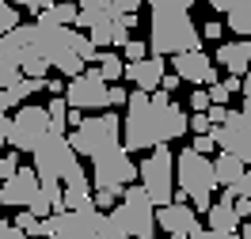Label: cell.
<instances>
[{
  "label": "cell",
  "instance_id": "7bdbcfd3",
  "mask_svg": "<svg viewBox=\"0 0 251 239\" xmlns=\"http://www.w3.org/2000/svg\"><path fill=\"white\" fill-rule=\"evenodd\" d=\"M179 84H183V80L175 76V72H172V76L164 72V80H160V91H168V95H172V91H175V87H179Z\"/></svg>",
  "mask_w": 251,
  "mask_h": 239
},
{
  "label": "cell",
  "instance_id": "d590c367",
  "mask_svg": "<svg viewBox=\"0 0 251 239\" xmlns=\"http://www.w3.org/2000/svg\"><path fill=\"white\" fill-rule=\"evenodd\" d=\"M80 12H110V0H76Z\"/></svg>",
  "mask_w": 251,
  "mask_h": 239
},
{
  "label": "cell",
  "instance_id": "9a60e30c",
  "mask_svg": "<svg viewBox=\"0 0 251 239\" xmlns=\"http://www.w3.org/2000/svg\"><path fill=\"white\" fill-rule=\"evenodd\" d=\"M38 194V175L34 167H19L8 182H0V205H16V209H27Z\"/></svg>",
  "mask_w": 251,
  "mask_h": 239
},
{
  "label": "cell",
  "instance_id": "60d3db41",
  "mask_svg": "<svg viewBox=\"0 0 251 239\" xmlns=\"http://www.w3.org/2000/svg\"><path fill=\"white\" fill-rule=\"evenodd\" d=\"M232 209H236V217H240V220H248V213H251V201H248V197H232Z\"/></svg>",
  "mask_w": 251,
  "mask_h": 239
},
{
  "label": "cell",
  "instance_id": "f6af8a7d",
  "mask_svg": "<svg viewBox=\"0 0 251 239\" xmlns=\"http://www.w3.org/2000/svg\"><path fill=\"white\" fill-rule=\"evenodd\" d=\"M53 4H57V0H27L31 12H46V8H53Z\"/></svg>",
  "mask_w": 251,
  "mask_h": 239
},
{
  "label": "cell",
  "instance_id": "2e32d148",
  "mask_svg": "<svg viewBox=\"0 0 251 239\" xmlns=\"http://www.w3.org/2000/svg\"><path fill=\"white\" fill-rule=\"evenodd\" d=\"M122 80L137 84V91H156L160 80H164V57H145V61H133L122 68Z\"/></svg>",
  "mask_w": 251,
  "mask_h": 239
},
{
  "label": "cell",
  "instance_id": "f1b7e54d",
  "mask_svg": "<svg viewBox=\"0 0 251 239\" xmlns=\"http://www.w3.org/2000/svg\"><path fill=\"white\" fill-rule=\"evenodd\" d=\"M19 171V159L16 152H0V182H8V178Z\"/></svg>",
  "mask_w": 251,
  "mask_h": 239
},
{
  "label": "cell",
  "instance_id": "d4e9b609",
  "mask_svg": "<svg viewBox=\"0 0 251 239\" xmlns=\"http://www.w3.org/2000/svg\"><path fill=\"white\" fill-rule=\"evenodd\" d=\"M141 4L152 8V16H160V12H190L198 0H141Z\"/></svg>",
  "mask_w": 251,
  "mask_h": 239
},
{
  "label": "cell",
  "instance_id": "74e56055",
  "mask_svg": "<svg viewBox=\"0 0 251 239\" xmlns=\"http://www.w3.org/2000/svg\"><path fill=\"white\" fill-rule=\"evenodd\" d=\"M198 31H202V42H205V38L221 42V31H225V23H205V27H198Z\"/></svg>",
  "mask_w": 251,
  "mask_h": 239
},
{
  "label": "cell",
  "instance_id": "d6a6232c",
  "mask_svg": "<svg viewBox=\"0 0 251 239\" xmlns=\"http://www.w3.org/2000/svg\"><path fill=\"white\" fill-rule=\"evenodd\" d=\"M190 148H194V152H198V156H209V152H213V148H217V141H213V137H209V133H202V137H194V144H190Z\"/></svg>",
  "mask_w": 251,
  "mask_h": 239
},
{
  "label": "cell",
  "instance_id": "f35d334b",
  "mask_svg": "<svg viewBox=\"0 0 251 239\" xmlns=\"http://www.w3.org/2000/svg\"><path fill=\"white\" fill-rule=\"evenodd\" d=\"M0 239H27L23 232H19L16 224H8V220H0Z\"/></svg>",
  "mask_w": 251,
  "mask_h": 239
},
{
  "label": "cell",
  "instance_id": "277c9868",
  "mask_svg": "<svg viewBox=\"0 0 251 239\" xmlns=\"http://www.w3.org/2000/svg\"><path fill=\"white\" fill-rule=\"evenodd\" d=\"M149 53L152 57H164V53H194V49H202V31L194 27V19L190 12H160L152 16L149 23Z\"/></svg>",
  "mask_w": 251,
  "mask_h": 239
},
{
  "label": "cell",
  "instance_id": "7402d4cb",
  "mask_svg": "<svg viewBox=\"0 0 251 239\" xmlns=\"http://www.w3.org/2000/svg\"><path fill=\"white\" fill-rule=\"evenodd\" d=\"M42 87H46V80H27V76H19L16 84H12V87H4V91H8V99H12V107H23V103H27L31 95H38Z\"/></svg>",
  "mask_w": 251,
  "mask_h": 239
},
{
  "label": "cell",
  "instance_id": "30bf717a",
  "mask_svg": "<svg viewBox=\"0 0 251 239\" xmlns=\"http://www.w3.org/2000/svg\"><path fill=\"white\" fill-rule=\"evenodd\" d=\"M209 137L221 144V152L251 163V99H244V110H228V118Z\"/></svg>",
  "mask_w": 251,
  "mask_h": 239
},
{
  "label": "cell",
  "instance_id": "d6986e66",
  "mask_svg": "<svg viewBox=\"0 0 251 239\" xmlns=\"http://www.w3.org/2000/svg\"><path fill=\"white\" fill-rule=\"evenodd\" d=\"M244 175H248V163H244V159L228 156V152H221V156L213 159V178H217V186H236Z\"/></svg>",
  "mask_w": 251,
  "mask_h": 239
},
{
  "label": "cell",
  "instance_id": "ba28073f",
  "mask_svg": "<svg viewBox=\"0 0 251 239\" xmlns=\"http://www.w3.org/2000/svg\"><path fill=\"white\" fill-rule=\"evenodd\" d=\"M133 178H137V163L129 159V152H126L122 144L110 148V152H99V156L92 159V175H88V182H92L95 190L122 194L126 186H133Z\"/></svg>",
  "mask_w": 251,
  "mask_h": 239
},
{
  "label": "cell",
  "instance_id": "bcb514c9",
  "mask_svg": "<svg viewBox=\"0 0 251 239\" xmlns=\"http://www.w3.org/2000/svg\"><path fill=\"white\" fill-rule=\"evenodd\" d=\"M221 84H225V87H228V95H232V91H240V84H244V80H240V76H228V80H221Z\"/></svg>",
  "mask_w": 251,
  "mask_h": 239
},
{
  "label": "cell",
  "instance_id": "8992f818",
  "mask_svg": "<svg viewBox=\"0 0 251 239\" xmlns=\"http://www.w3.org/2000/svg\"><path fill=\"white\" fill-rule=\"evenodd\" d=\"M65 141L73 144L76 156L95 159L99 152H110V148L122 144V122H118V114H92V118H84Z\"/></svg>",
  "mask_w": 251,
  "mask_h": 239
},
{
  "label": "cell",
  "instance_id": "8fae6325",
  "mask_svg": "<svg viewBox=\"0 0 251 239\" xmlns=\"http://www.w3.org/2000/svg\"><path fill=\"white\" fill-rule=\"evenodd\" d=\"M110 84L99 76V68H84L76 80H69L65 84V103H69V110H107L110 103Z\"/></svg>",
  "mask_w": 251,
  "mask_h": 239
},
{
  "label": "cell",
  "instance_id": "1f68e13d",
  "mask_svg": "<svg viewBox=\"0 0 251 239\" xmlns=\"http://www.w3.org/2000/svg\"><path fill=\"white\" fill-rule=\"evenodd\" d=\"M92 239H129V236H126V232H118V228L110 224V217H107V220L99 224V232H95Z\"/></svg>",
  "mask_w": 251,
  "mask_h": 239
},
{
  "label": "cell",
  "instance_id": "836d02e7",
  "mask_svg": "<svg viewBox=\"0 0 251 239\" xmlns=\"http://www.w3.org/2000/svg\"><path fill=\"white\" fill-rule=\"evenodd\" d=\"M187 129H194L198 137H202V133H213V126H209V118H205V114H190V126Z\"/></svg>",
  "mask_w": 251,
  "mask_h": 239
},
{
  "label": "cell",
  "instance_id": "ee69618b",
  "mask_svg": "<svg viewBox=\"0 0 251 239\" xmlns=\"http://www.w3.org/2000/svg\"><path fill=\"white\" fill-rule=\"evenodd\" d=\"M46 91H50L53 99H61V95H65V80H46Z\"/></svg>",
  "mask_w": 251,
  "mask_h": 239
},
{
  "label": "cell",
  "instance_id": "ac0fdd59",
  "mask_svg": "<svg viewBox=\"0 0 251 239\" xmlns=\"http://www.w3.org/2000/svg\"><path fill=\"white\" fill-rule=\"evenodd\" d=\"M209 8H213V12H225V16H228V27L251 42V0H209Z\"/></svg>",
  "mask_w": 251,
  "mask_h": 239
},
{
  "label": "cell",
  "instance_id": "7c38bea8",
  "mask_svg": "<svg viewBox=\"0 0 251 239\" xmlns=\"http://www.w3.org/2000/svg\"><path fill=\"white\" fill-rule=\"evenodd\" d=\"M107 220V213L99 209H80V213H53L42 220V236L46 239H92L99 224Z\"/></svg>",
  "mask_w": 251,
  "mask_h": 239
},
{
  "label": "cell",
  "instance_id": "5b68a950",
  "mask_svg": "<svg viewBox=\"0 0 251 239\" xmlns=\"http://www.w3.org/2000/svg\"><path fill=\"white\" fill-rule=\"evenodd\" d=\"M107 217L129 239H152V232H156V205L149 201V194L141 186H126L118 194V205L110 209Z\"/></svg>",
  "mask_w": 251,
  "mask_h": 239
},
{
  "label": "cell",
  "instance_id": "f5cc1de1",
  "mask_svg": "<svg viewBox=\"0 0 251 239\" xmlns=\"http://www.w3.org/2000/svg\"><path fill=\"white\" fill-rule=\"evenodd\" d=\"M168 239H187V236H168Z\"/></svg>",
  "mask_w": 251,
  "mask_h": 239
},
{
  "label": "cell",
  "instance_id": "816d5d0a",
  "mask_svg": "<svg viewBox=\"0 0 251 239\" xmlns=\"http://www.w3.org/2000/svg\"><path fill=\"white\" fill-rule=\"evenodd\" d=\"M4 122H8V118H4V110H0V126H4Z\"/></svg>",
  "mask_w": 251,
  "mask_h": 239
},
{
  "label": "cell",
  "instance_id": "52a82bcc",
  "mask_svg": "<svg viewBox=\"0 0 251 239\" xmlns=\"http://www.w3.org/2000/svg\"><path fill=\"white\" fill-rule=\"evenodd\" d=\"M137 178H141V190L149 194L152 205H172L175 201V156L172 148H152L149 159L137 167Z\"/></svg>",
  "mask_w": 251,
  "mask_h": 239
},
{
  "label": "cell",
  "instance_id": "3957f363",
  "mask_svg": "<svg viewBox=\"0 0 251 239\" xmlns=\"http://www.w3.org/2000/svg\"><path fill=\"white\" fill-rule=\"evenodd\" d=\"M213 186H217L213 159L198 156L194 148H183V152L175 156V201H187L190 197V209H194V213H205V209L213 205V201H209V197H213Z\"/></svg>",
  "mask_w": 251,
  "mask_h": 239
},
{
  "label": "cell",
  "instance_id": "b9f144b4",
  "mask_svg": "<svg viewBox=\"0 0 251 239\" xmlns=\"http://www.w3.org/2000/svg\"><path fill=\"white\" fill-rule=\"evenodd\" d=\"M126 99H129V95H126V87H114V84H110V99H107L110 107H126Z\"/></svg>",
  "mask_w": 251,
  "mask_h": 239
},
{
  "label": "cell",
  "instance_id": "5bb4252c",
  "mask_svg": "<svg viewBox=\"0 0 251 239\" xmlns=\"http://www.w3.org/2000/svg\"><path fill=\"white\" fill-rule=\"evenodd\" d=\"M156 224L168 232V236H198L202 224H198V213L187 205V201H172V205L156 209Z\"/></svg>",
  "mask_w": 251,
  "mask_h": 239
},
{
  "label": "cell",
  "instance_id": "7a4b0ae2",
  "mask_svg": "<svg viewBox=\"0 0 251 239\" xmlns=\"http://www.w3.org/2000/svg\"><path fill=\"white\" fill-rule=\"evenodd\" d=\"M34 175L38 182H61V186H92L88 171L80 167V156L73 152V144L65 141V133H46L34 144Z\"/></svg>",
  "mask_w": 251,
  "mask_h": 239
},
{
  "label": "cell",
  "instance_id": "4dcf8cb0",
  "mask_svg": "<svg viewBox=\"0 0 251 239\" xmlns=\"http://www.w3.org/2000/svg\"><path fill=\"white\" fill-rule=\"evenodd\" d=\"M92 205L99 209V213H103V209H114V205H118V194H110V190H95Z\"/></svg>",
  "mask_w": 251,
  "mask_h": 239
},
{
  "label": "cell",
  "instance_id": "44dd1931",
  "mask_svg": "<svg viewBox=\"0 0 251 239\" xmlns=\"http://www.w3.org/2000/svg\"><path fill=\"white\" fill-rule=\"evenodd\" d=\"M76 16H80L76 4H65V0H57L53 8L38 12V19H34V23H46V27H69V23H76Z\"/></svg>",
  "mask_w": 251,
  "mask_h": 239
},
{
  "label": "cell",
  "instance_id": "7dc6e473",
  "mask_svg": "<svg viewBox=\"0 0 251 239\" xmlns=\"http://www.w3.org/2000/svg\"><path fill=\"white\" fill-rule=\"evenodd\" d=\"M240 91H244V99H251V68L244 72V84H240Z\"/></svg>",
  "mask_w": 251,
  "mask_h": 239
},
{
  "label": "cell",
  "instance_id": "484cf974",
  "mask_svg": "<svg viewBox=\"0 0 251 239\" xmlns=\"http://www.w3.org/2000/svg\"><path fill=\"white\" fill-rule=\"evenodd\" d=\"M19 23H23V19H19V8H12L8 0H0V38H4V34H12Z\"/></svg>",
  "mask_w": 251,
  "mask_h": 239
},
{
  "label": "cell",
  "instance_id": "cb8c5ba5",
  "mask_svg": "<svg viewBox=\"0 0 251 239\" xmlns=\"http://www.w3.org/2000/svg\"><path fill=\"white\" fill-rule=\"evenodd\" d=\"M122 68H126V61L118 53H103V57H99V76L107 80V84H118V80H122Z\"/></svg>",
  "mask_w": 251,
  "mask_h": 239
},
{
  "label": "cell",
  "instance_id": "e0dca14e",
  "mask_svg": "<svg viewBox=\"0 0 251 239\" xmlns=\"http://www.w3.org/2000/svg\"><path fill=\"white\" fill-rule=\"evenodd\" d=\"M217 61L225 65L228 76L244 80V72L251 68V42H248V38H240V42H225V46H217Z\"/></svg>",
  "mask_w": 251,
  "mask_h": 239
},
{
  "label": "cell",
  "instance_id": "f907efd6",
  "mask_svg": "<svg viewBox=\"0 0 251 239\" xmlns=\"http://www.w3.org/2000/svg\"><path fill=\"white\" fill-rule=\"evenodd\" d=\"M0 144H8V122L0 126Z\"/></svg>",
  "mask_w": 251,
  "mask_h": 239
},
{
  "label": "cell",
  "instance_id": "f546056e",
  "mask_svg": "<svg viewBox=\"0 0 251 239\" xmlns=\"http://www.w3.org/2000/svg\"><path fill=\"white\" fill-rule=\"evenodd\" d=\"M141 0H110V16H137Z\"/></svg>",
  "mask_w": 251,
  "mask_h": 239
},
{
  "label": "cell",
  "instance_id": "681fc988",
  "mask_svg": "<svg viewBox=\"0 0 251 239\" xmlns=\"http://www.w3.org/2000/svg\"><path fill=\"white\" fill-rule=\"evenodd\" d=\"M80 122H84V114H80V110H69V126L76 129V126H80Z\"/></svg>",
  "mask_w": 251,
  "mask_h": 239
},
{
  "label": "cell",
  "instance_id": "6da1fadb",
  "mask_svg": "<svg viewBox=\"0 0 251 239\" xmlns=\"http://www.w3.org/2000/svg\"><path fill=\"white\" fill-rule=\"evenodd\" d=\"M190 126L187 107L172 103L168 91H133L126 99V152H152L168 148V141H179Z\"/></svg>",
  "mask_w": 251,
  "mask_h": 239
},
{
  "label": "cell",
  "instance_id": "9c48e42d",
  "mask_svg": "<svg viewBox=\"0 0 251 239\" xmlns=\"http://www.w3.org/2000/svg\"><path fill=\"white\" fill-rule=\"evenodd\" d=\"M50 133V118H46V107H31L23 103L16 107V114L8 118V144L12 152H34V144Z\"/></svg>",
  "mask_w": 251,
  "mask_h": 239
},
{
  "label": "cell",
  "instance_id": "c3c4849f",
  "mask_svg": "<svg viewBox=\"0 0 251 239\" xmlns=\"http://www.w3.org/2000/svg\"><path fill=\"white\" fill-rule=\"evenodd\" d=\"M240 239H251V220H240V232H236Z\"/></svg>",
  "mask_w": 251,
  "mask_h": 239
},
{
  "label": "cell",
  "instance_id": "ffe728a7",
  "mask_svg": "<svg viewBox=\"0 0 251 239\" xmlns=\"http://www.w3.org/2000/svg\"><path fill=\"white\" fill-rule=\"evenodd\" d=\"M205 220H209V232H240V217H236L232 201H225V197L205 209Z\"/></svg>",
  "mask_w": 251,
  "mask_h": 239
},
{
  "label": "cell",
  "instance_id": "603a6c76",
  "mask_svg": "<svg viewBox=\"0 0 251 239\" xmlns=\"http://www.w3.org/2000/svg\"><path fill=\"white\" fill-rule=\"evenodd\" d=\"M46 118H50V133H65V126H69V103H65V95L50 99Z\"/></svg>",
  "mask_w": 251,
  "mask_h": 239
},
{
  "label": "cell",
  "instance_id": "4fadbf2b",
  "mask_svg": "<svg viewBox=\"0 0 251 239\" xmlns=\"http://www.w3.org/2000/svg\"><path fill=\"white\" fill-rule=\"evenodd\" d=\"M172 72L179 80H187V84H205V87L221 84L217 68H213V61H209L205 49H194V53H179V57H172Z\"/></svg>",
  "mask_w": 251,
  "mask_h": 239
},
{
  "label": "cell",
  "instance_id": "83f0119b",
  "mask_svg": "<svg viewBox=\"0 0 251 239\" xmlns=\"http://www.w3.org/2000/svg\"><path fill=\"white\" fill-rule=\"evenodd\" d=\"M122 53H126V61L133 65V61H145V57H149V46H145V42H137V38H129V42L122 46Z\"/></svg>",
  "mask_w": 251,
  "mask_h": 239
},
{
  "label": "cell",
  "instance_id": "e575fe53",
  "mask_svg": "<svg viewBox=\"0 0 251 239\" xmlns=\"http://www.w3.org/2000/svg\"><path fill=\"white\" fill-rule=\"evenodd\" d=\"M209 110V95H205V91H194V95H190V114H205Z\"/></svg>",
  "mask_w": 251,
  "mask_h": 239
},
{
  "label": "cell",
  "instance_id": "ab89813d",
  "mask_svg": "<svg viewBox=\"0 0 251 239\" xmlns=\"http://www.w3.org/2000/svg\"><path fill=\"white\" fill-rule=\"evenodd\" d=\"M190 239H240V236L236 232H209L205 228V232H198V236H190Z\"/></svg>",
  "mask_w": 251,
  "mask_h": 239
},
{
  "label": "cell",
  "instance_id": "8d00e7d4",
  "mask_svg": "<svg viewBox=\"0 0 251 239\" xmlns=\"http://www.w3.org/2000/svg\"><path fill=\"white\" fill-rule=\"evenodd\" d=\"M205 118H209V126L217 129L221 122H225V118H228V107H209V110H205Z\"/></svg>",
  "mask_w": 251,
  "mask_h": 239
},
{
  "label": "cell",
  "instance_id": "4316f807",
  "mask_svg": "<svg viewBox=\"0 0 251 239\" xmlns=\"http://www.w3.org/2000/svg\"><path fill=\"white\" fill-rule=\"evenodd\" d=\"M16 228L23 232V236L31 239V236H42V220L34 217V213H27V209H19V217H16Z\"/></svg>",
  "mask_w": 251,
  "mask_h": 239
}]
</instances>
